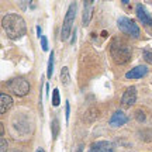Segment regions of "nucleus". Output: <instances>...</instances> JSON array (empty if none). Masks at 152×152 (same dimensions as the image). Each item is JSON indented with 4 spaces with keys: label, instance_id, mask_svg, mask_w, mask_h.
I'll return each mask as SVG.
<instances>
[{
    "label": "nucleus",
    "instance_id": "6e6552de",
    "mask_svg": "<svg viewBox=\"0 0 152 152\" xmlns=\"http://www.w3.org/2000/svg\"><path fill=\"white\" fill-rule=\"evenodd\" d=\"M137 17L138 20L145 24V26H152V16L147 11V9L144 7L142 4H138L137 6Z\"/></svg>",
    "mask_w": 152,
    "mask_h": 152
},
{
    "label": "nucleus",
    "instance_id": "f03ea898",
    "mask_svg": "<svg viewBox=\"0 0 152 152\" xmlns=\"http://www.w3.org/2000/svg\"><path fill=\"white\" fill-rule=\"evenodd\" d=\"M110 55L117 65H125L131 59V49L125 41L114 38L110 44Z\"/></svg>",
    "mask_w": 152,
    "mask_h": 152
},
{
    "label": "nucleus",
    "instance_id": "ddd939ff",
    "mask_svg": "<svg viewBox=\"0 0 152 152\" xmlns=\"http://www.w3.org/2000/svg\"><path fill=\"white\" fill-rule=\"evenodd\" d=\"M99 115V110L94 109V107H90L89 110H86V113H85V121H87V123H93L94 120L97 118Z\"/></svg>",
    "mask_w": 152,
    "mask_h": 152
},
{
    "label": "nucleus",
    "instance_id": "a211bd4d",
    "mask_svg": "<svg viewBox=\"0 0 152 152\" xmlns=\"http://www.w3.org/2000/svg\"><path fill=\"white\" fill-rule=\"evenodd\" d=\"M39 39H41V47H42V49L44 51H48V39H47V37L42 35Z\"/></svg>",
    "mask_w": 152,
    "mask_h": 152
},
{
    "label": "nucleus",
    "instance_id": "20e7f679",
    "mask_svg": "<svg viewBox=\"0 0 152 152\" xmlns=\"http://www.w3.org/2000/svg\"><path fill=\"white\" fill-rule=\"evenodd\" d=\"M7 89L14 93L16 96L23 97L30 92V83L24 77H13L7 82Z\"/></svg>",
    "mask_w": 152,
    "mask_h": 152
},
{
    "label": "nucleus",
    "instance_id": "f8f14e48",
    "mask_svg": "<svg viewBox=\"0 0 152 152\" xmlns=\"http://www.w3.org/2000/svg\"><path fill=\"white\" fill-rule=\"evenodd\" d=\"M93 11V0L85 1V9H83V26H89V23L92 20Z\"/></svg>",
    "mask_w": 152,
    "mask_h": 152
},
{
    "label": "nucleus",
    "instance_id": "aec40b11",
    "mask_svg": "<svg viewBox=\"0 0 152 152\" xmlns=\"http://www.w3.org/2000/svg\"><path fill=\"white\" fill-rule=\"evenodd\" d=\"M144 58H145L147 62L152 64V52H149V51H144Z\"/></svg>",
    "mask_w": 152,
    "mask_h": 152
},
{
    "label": "nucleus",
    "instance_id": "39448f33",
    "mask_svg": "<svg viewBox=\"0 0 152 152\" xmlns=\"http://www.w3.org/2000/svg\"><path fill=\"white\" fill-rule=\"evenodd\" d=\"M117 26H118L121 33L127 34V35H130V37H132V38L140 37V27H138L131 18L120 17L118 20H117Z\"/></svg>",
    "mask_w": 152,
    "mask_h": 152
},
{
    "label": "nucleus",
    "instance_id": "b1692460",
    "mask_svg": "<svg viewBox=\"0 0 152 152\" xmlns=\"http://www.w3.org/2000/svg\"><path fill=\"white\" fill-rule=\"evenodd\" d=\"M76 152H83V145H79V147H77V149H76Z\"/></svg>",
    "mask_w": 152,
    "mask_h": 152
},
{
    "label": "nucleus",
    "instance_id": "423d86ee",
    "mask_svg": "<svg viewBox=\"0 0 152 152\" xmlns=\"http://www.w3.org/2000/svg\"><path fill=\"white\" fill-rule=\"evenodd\" d=\"M135 102H137V89L134 86L127 87L124 94H123V97H121V103H123V106H125V107H131Z\"/></svg>",
    "mask_w": 152,
    "mask_h": 152
},
{
    "label": "nucleus",
    "instance_id": "393cba45",
    "mask_svg": "<svg viewBox=\"0 0 152 152\" xmlns=\"http://www.w3.org/2000/svg\"><path fill=\"white\" fill-rule=\"evenodd\" d=\"M35 152H45V151H44V149H41V148H38V149H37Z\"/></svg>",
    "mask_w": 152,
    "mask_h": 152
},
{
    "label": "nucleus",
    "instance_id": "9d476101",
    "mask_svg": "<svg viewBox=\"0 0 152 152\" xmlns=\"http://www.w3.org/2000/svg\"><path fill=\"white\" fill-rule=\"evenodd\" d=\"M127 121H128V117H127L123 111H115V113L111 115V118H110L109 123L111 127H121V125H124Z\"/></svg>",
    "mask_w": 152,
    "mask_h": 152
},
{
    "label": "nucleus",
    "instance_id": "f3484780",
    "mask_svg": "<svg viewBox=\"0 0 152 152\" xmlns=\"http://www.w3.org/2000/svg\"><path fill=\"white\" fill-rule=\"evenodd\" d=\"M59 103H61L59 90H58V89H54V92H52V106H54V107H58Z\"/></svg>",
    "mask_w": 152,
    "mask_h": 152
},
{
    "label": "nucleus",
    "instance_id": "9b49d317",
    "mask_svg": "<svg viewBox=\"0 0 152 152\" xmlns=\"http://www.w3.org/2000/svg\"><path fill=\"white\" fill-rule=\"evenodd\" d=\"M11 106H13V99H11V96L6 94V93H1V94H0V113L4 114L7 110L11 109Z\"/></svg>",
    "mask_w": 152,
    "mask_h": 152
},
{
    "label": "nucleus",
    "instance_id": "dca6fc26",
    "mask_svg": "<svg viewBox=\"0 0 152 152\" xmlns=\"http://www.w3.org/2000/svg\"><path fill=\"white\" fill-rule=\"evenodd\" d=\"M52 73H54V52L49 54V61H48V69H47V76L48 77H52Z\"/></svg>",
    "mask_w": 152,
    "mask_h": 152
},
{
    "label": "nucleus",
    "instance_id": "f257e3e1",
    "mask_svg": "<svg viewBox=\"0 0 152 152\" xmlns=\"http://www.w3.org/2000/svg\"><path fill=\"white\" fill-rule=\"evenodd\" d=\"M1 26L4 28L7 37L11 38V39H20L27 33V26H26L24 18L20 14H16V13L6 14L1 20Z\"/></svg>",
    "mask_w": 152,
    "mask_h": 152
},
{
    "label": "nucleus",
    "instance_id": "2eb2a0df",
    "mask_svg": "<svg viewBox=\"0 0 152 152\" xmlns=\"http://www.w3.org/2000/svg\"><path fill=\"white\" fill-rule=\"evenodd\" d=\"M51 131H52V138H56L59 134V121L58 118H54L51 121Z\"/></svg>",
    "mask_w": 152,
    "mask_h": 152
},
{
    "label": "nucleus",
    "instance_id": "4be33fe9",
    "mask_svg": "<svg viewBox=\"0 0 152 152\" xmlns=\"http://www.w3.org/2000/svg\"><path fill=\"white\" fill-rule=\"evenodd\" d=\"M135 114H137V120H138V121H144V120H145V114H144V111L138 110Z\"/></svg>",
    "mask_w": 152,
    "mask_h": 152
},
{
    "label": "nucleus",
    "instance_id": "412c9836",
    "mask_svg": "<svg viewBox=\"0 0 152 152\" xmlns=\"http://www.w3.org/2000/svg\"><path fill=\"white\" fill-rule=\"evenodd\" d=\"M69 114H71V106H69V102H66V104H65V117H66V121L69 120Z\"/></svg>",
    "mask_w": 152,
    "mask_h": 152
},
{
    "label": "nucleus",
    "instance_id": "0eeeda50",
    "mask_svg": "<svg viewBox=\"0 0 152 152\" xmlns=\"http://www.w3.org/2000/svg\"><path fill=\"white\" fill-rule=\"evenodd\" d=\"M89 152H114V145L109 141H97L93 142Z\"/></svg>",
    "mask_w": 152,
    "mask_h": 152
},
{
    "label": "nucleus",
    "instance_id": "5701e85b",
    "mask_svg": "<svg viewBox=\"0 0 152 152\" xmlns=\"http://www.w3.org/2000/svg\"><path fill=\"white\" fill-rule=\"evenodd\" d=\"M37 34H38V37H39V38L42 37V33H41V28H39V27H37Z\"/></svg>",
    "mask_w": 152,
    "mask_h": 152
},
{
    "label": "nucleus",
    "instance_id": "6ab92c4d",
    "mask_svg": "<svg viewBox=\"0 0 152 152\" xmlns=\"http://www.w3.org/2000/svg\"><path fill=\"white\" fill-rule=\"evenodd\" d=\"M0 147H1L0 152H6V151H7V141H6L3 137H1V140H0Z\"/></svg>",
    "mask_w": 152,
    "mask_h": 152
},
{
    "label": "nucleus",
    "instance_id": "4468645a",
    "mask_svg": "<svg viewBox=\"0 0 152 152\" xmlns=\"http://www.w3.org/2000/svg\"><path fill=\"white\" fill-rule=\"evenodd\" d=\"M61 82H62L64 86H68L71 83V75H69V69L66 66H64L62 71H61Z\"/></svg>",
    "mask_w": 152,
    "mask_h": 152
},
{
    "label": "nucleus",
    "instance_id": "7ed1b4c3",
    "mask_svg": "<svg viewBox=\"0 0 152 152\" xmlns=\"http://www.w3.org/2000/svg\"><path fill=\"white\" fill-rule=\"evenodd\" d=\"M75 17H76V3H71L66 11V16L64 18V24H62V30H61V39L66 41L69 35L72 33V27H73V23H75Z\"/></svg>",
    "mask_w": 152,
    "mask_h": 152
},
{
    "label": "nucleus",
    "instance_id": "1a4fd4ad",
    "mask_svg": "<svg viewBox=\"0 0 152 152\" xmlns=\"http://www.w3.org/2000/svg\"><path fill=\"white\" fill-rule=\"evenodd\" d=\"M148 73V68L145 65H138L135 66L134 69H131L125 73V77L127 79H140L142 76H145Z\"/></svg>",
    "mask_w": 152,
    "mask_h": 152
}]
</instances>
